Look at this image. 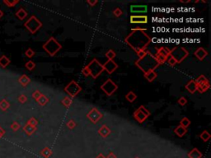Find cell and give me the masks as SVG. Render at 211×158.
I'll return each instance as SVG.
<instances>
[{
  "instance_id": "cell-8",
  "label": "cell",
  "mask_w": 211,
  "mask_h": 158,
  "mask_svg": "<svg viewBox=\"0 0 211 158\" xmlns=\"http://www.w3.org/2000/svg\"><path fill=\"white\" fill-rule=\"evenodd\" d=\"M25 25L32 33H35L38 29H40L42 26V23L34 16L30 18L29 21Z\"/></svg>"
},
{
  "instance_id": "cell-7",
  "label": "cell",
  "mask_w": 211,
  "mask_h": 158,
  "mask_svg": "<svg viewBox=\"0 0 211 158\" xmlns=\"http://www.w3.org/2000/svg\"><path fill=\"white\" fill-rule=\"evenodd\" d=\"M101 89L106 95L110 96L113 95L115 92L117 91L118 86L115 84L111 78H108L107 80L101 86Z\"/></svg>"
},
{
  "instance_id": "cell-34",
  "label": "cell",
  "mask_w": 211,
  "mask_h": 158,
  "mask_svg": "<svg viewBox=\"0 0 211 158\" xmlns=\"http://www.w3.org/2000/svg\"><path fill=\"white\" fill-rule=\"evenodd\" d=\"M148 52H149V50H147V49H143V50H140V51H139V52L136 53V54L138 55L139 60H140V59H142L143 57L145 56L147 54H148Z\"/></svg>"
},
{
  "instance_id": "cell-18",
  "label": "cell",
  "mask_w": 211,
  "mask_h": 158,
  "mask_svg": "<svg viewBox=\"0 0 211 158\" xmlns=\"http://www.w3.org/2000/svg\"><path fill=\"white\" fill-rule=\"evenodd\" d=\"M173 132H174V134H175L177 137H182L183 136H185L186 133H187V129H185L184 127L181 126V125L179 124L178 126L176 127L175 129L173 130Z\"/></svg>"
},
{
  "instance_id": "cell-21",
  "label": "cell",
  "mask_w": 211,
  "mask_h": 158,
  "mask_svg": "<svg viewBox=\"0 0 211 158\" xmlns=\"http://www.w3.org/2000/svg\"><path fill=\"white\" fill-rule=\"evenodd\" d=\"M210 88V82L207 83H204V84L201 85H197V89L196 91L200 92V93H204Z\"/></svg>"
},
{
  "instance_id": "cell-40",
  "label": "cell",
  "mask_w": 211,
  "mask_h": 158,
  "mask_svg": "<svg viewBox=\"0 0 211 158\" xmlns=\"http://www.w3.org/2000/svg\"><path fill=\"white\" fill-rule=\"evenodd\" d=\"M106 158H117V157H116V155L115 154L114 152L110 151V152H109V154L107 155V157Z\"/></svg>"
},
{
  "instance_id": "cell-4",
  "label": "cell",
  "mask_w": 211,
  "mask_h": 158,
  "mask_svg": "<svg viewBox=\"0 0 211 158\" xmlns=\"http://www.w3.org/2000/svg\"><path fill=\"white\" fill-rule=\"evenodd\" d=\"M87 67L88 68L90 76L93 77V79H97V77H99L101 74V73L104 71L102 64H101L97 59H93V60L87 65Z\"/></svg>"
},
{
  "instance_id": "cell-31",
  "label": "cell",
  "mask_w": 211,
  "mask_h": 158,
  "mask_svg": "<svg viewBox=\"0 0 211 158\" xmlns=\"http://www.w3.org/2000/svg\"><path fill=\"white\" fill-rule=\"evenodd\" d=\"M113 14L116 18H120V17H121L122 15H123V11L120 7H116V8H115L114 10H113Z\"/></svg>"
},
{
  "instance_id": "cell-19",
  "label": "cell",
  "mask_w": 211,
  "mask_h": 158,
  "mask_svg": "<svg viewBox=\"0 0 211 158\" xmlns=\"http://www.w3.org/2000/svg\"><path fill=\"white\" fill-rule=\"evenodd\" d=\"M187 156L189 158H202L203 154L201 153V151L198 148H195L191 151L188 152Z\"/></svg>"
},
{
  "instance_id": "cell-25",
  "label": "cell",
  "mask_w": 211,
  "mask_h": 158,
  "mask_svg": "<svg viewBox=\"0 0 211 158\" xmlns=\"http://www.w3.org/2000/svg\"><path fill=\"white\" fill-rule=\"evenodd\" d=\"M125 99H126L129 102L132 103V102L135 101L136 99H137V96H136V94L135 93V92H133V91H129V92L125 95Z\"/></svg>"
},
{
  "instance_id": "cell-33",
  "label": "cell",
  "mask_w": 211,
  "mask_h": 158,
  "mask_svg": "<svg viewBox=\"0 0 211 158\" xmlns=\"http://www.w3.org/2000/svg\"><path fill=\"white\" fill-rule=\"evenodd\" d=\"M177 103H178V105H180L181 106H184V105H186V103H187V99H186L185 96H181V97L178 99Z\"/></svg>"
},
{
  "instance_id": "cell-14",
  "label": "cell",
  "mask_w": 211,
  "mask_h": 158,
  "mask_svg": "<svg viewBox=\"0 0 211 158\" xmlns=\"http://www.w3.org/2000/svg\"><path fill=\"white\" fill-rule=\"evenodd\" d=\"M98 134H99L101 137L106 138V137H107L108 136L111 134V129H109V127L103 124V125L98 129Z\"/></svg>"
},
{
  "instance_id": "cell-16",
  "label": "cell",
  "mask_w": 211,
  "mask_h": 158,
  "mask_svg": "<svg viewBox=\"0 0 211 158\" xmlns=\"http://www.w3.org/2000/svg\"><path fill=\"white\" fill-rule=\"evenodd\" d=\"M185 88H186L187 91H189L190 93L194 94V93L196 91L197 89V85L196 83L195 80H190V81L188 82L186 84V86H185Z\"/></svg>"
},
{
  "instance_id": "cell-3",
  "label": "cell",
  "mask_w": 211,
  "mask_h": 158,
  "mask_svg": "<svg viewBox=\"0 0 211 158\" xmlns=\"http://www.w3.org/2000/svg\"><path fill=\"white\" fill-rule=\"evenodd\" d=\"M43 49L50 56H54L62 49V46L55 40V38L50 37L43 46Z\"/></svg>"
},
{
  "instance_id": "cell-15",
  "label": "cell",
  "mask_w": 211,
  "mask_h": 158,
  "mask_svg": "<svg viewBox=\"0 0 211 158\" xmlns=\"http://www.w3.org/2000/svg\"><path fill=\"white\" fill-rule=\"evenodd\" d=\"M143 77L149 82H154L156 79V77H157V74L155 72V70H150L144 73H143Z\"/></svg>"
},
{
  "instance_id": "cell-32",
  "label": "cell",
  "mask_w": 211,
  "mask_h": 158,
  "mask_svg": "<svg viewBox=\"0 0 211 158\" xmlns=\"http://www.w3.org/2000/svg\"><path fill=\"white\" fill-rule=\"evenodd\" d=\"M66 125H67V127H68L69 129H74V128L76 127V125H77V124H76L75 121L71 119V120H69L68 122L66 123Z\"/></svg>"
},
{
  "instance_id": "cell-28",
  "label": "cell",
  "mask_w": 211,
  "mask_h": 158,
  "mask_svg": "<svg viewBox=\"0 0 211 158\" xmlns=\"http://www.w3.org/2000/svg\"><path fill=\"white\" fill-rule=\"evenodd\" d=\"M115 56H116V54L113 49H109L107 52L106 53V57L108 60H113Z\"/></svg>"
},
{
  "instance_id": "cell-17",
  "label": "cell",
  "mask_w": 211,
  "mask_h": 158,
  "mask_svg": "<svg viewBox=\"0 0 211 158\" xmlns=\"http://www.w3.org/2000/svg\"><path fill=\"white\" fill-rule=\"evenodd\" d=\"M157 52L156 54L162 55V56H164L166 58H169L170 56V53H171V49H169L167 47H159V48H156Z\"/></svg>"
},
{
  "instance_id": "cell-9",
  "label": "cell",
  "mask_w": 211,
  "mask_h": 158,
  "mask_svg": "<svg viewBox=\"0 0 211 158\" xmlns=\"http://www.w3.org/2000/svg\"><path fill=\"white\" fill-rule=\"evenodd\" d=\"M102 117H103V115L97 108H93L87 114V118L93 123H97L99 120L102 119Z\"/></svg>"
},
{
  "instance_id": "cell-30",
  "label": "cell",
  "mask_w": 211,
  "mask_h": 158,
  "mask_svg": "<svg viewBox=\"0 0 211 158\" xmlns=\"http://www.w3.org/2000/svg\"><path fill=\"white\" fill-rule=\"evenodd\" d=\"M48 101H49V99L47 98L46 96H45L43 95H41V96L38 99V102H39V104L40 105H46Z\"/></svg>"
},
{
  "instance_id": "cell-1",
  "label": "cell",
  "mask_w": 211,
  "mask_h": 158,
  "mask_svg": "<svg viewBox=\"0 0 211 158\" xmlns=\"http://www.w3.org/2000/svg\"><path fill=\"white\" fill-rule=\"evenodd\" d=\"M146 29L135 28L132 29V32L125 39V42L130 46V48L135 53L140 50L146 49L150 44L151 38L147 35Z\"/></svg>"
},
{
  "instance_id": "cell-27",
  "label": "cell",
  "mask_w": 211,
  "mask_h": 158,
  "mask_svg": "<svg viewBox=\"0 0 211 158\" xmlns=\"http://www.w3.org/2000/svg\"><path fill=\"white\" fill-rule=\"evenodd\" d=\"M40 154L45 158H49L52 155V151L49 148H45L42 151H40Z\"/></svg>"
},
{
  "instance_id": "cell-42",
  "label": "cell",
  "mask_w": 211,
  "mask_h": 158,
  "mask_svg": "<svg viewBox=\"0 0 211 158\" xmlns=\"http://www.w3.org/2000/svg\"><path fill=\"white\" fill-rule=\"evenodd\" d=\"M96 158H106V157H105V156H104V155L102 154V153H100L99 155H97V157H96Z\"/></svg>"
},
{
  "instance_id": "cell-39",
  "label": "cell",
  "mask_w": 211,
  "mask_h": 158,
  "mask_svg": "<svg viewBox=\"0 0 211 158\" xmlns=\"http://www.w3.org/2000/svg\"><path fill=\"white\" fill-rule=\"evenodd\" d=\"M34 54H35V53H34V51H33V50H32L31 49H29L28 50L26 51V55H27L28 57H30V58H31V57H32Z\"/></svg>"
},
{
  "instance_id": "cell-26",
  "label": "cell",
  "mask_w": 211,
  "mask_h": 158,
  "mask_svg": "<svg viewBox=\"0 0 211 158\" xmlns=\"http://www.w3.org/2000/svg\"><path fill=\"white\" fill-rule=\"evenodd\" d=\"M180 125L184 127L185 129H187V128L190 125V120L187 117H184V118H182V119L181 120V121H180Z\"/></svg>"
},
{
  "instance_id": "cell-22",
  "label": "cell",
  "mask_w": 211,
  "mask_h": 158,
  "mask_svg": "<svg viewBox=\"0 0 211 158\" xmlns=\"http://www.w3.org/2000/svg\"><path fill=\"white\" fill-rule=\"evenodd\" d=\"M61 103H62V105H64L65 107L69 108V107L71 106L72 103H73V100H72L71 97H69V96H65V97H64L63 100L61 101Z\"/></svg>"
},
{
  "instance_id": "cell-10",
  "label": "cell",
  "mask_w": 211,
  "mask_h": 158,
  "mask_svg": "<svg viewBox=\"0 0 211 158\" xmlns=\"http://www.w3.org/2000/svg\"><path fill=\"white\" fill-rule=\"evenodd\" d=\"M102 66H103L104 70L108 74L113 73L118 68V65L114 60H107L104 64H102Z\"/></svg>"
},
{
  "instance_id": "cell-37",
  "label": "cell",
  "mask_w": 211,
  "mask_h": 158,
  "mask_svg": "<svg viewBox=\"0 0 211 158\" xmlns=\"http://www.w3.org/2000/svg\"><path fill=\"white\" fill-rule=\"evenodd\" d=\"M26 68H28L29 70H32L33 68H35V63L32 62V61H30V62H28L26 64Z\"/></svg>"
},
{
  "instance_id": "cell-6",
  "label": "cell",
  "mask_w": 211,
  "mask_h": 158,
  "mask_svg": "<svg viewBox=\"0 0 211 158\" xmlns=\"http://www.w3.org/2000/svg\"><path fill=\"white\" fill-rule=\"evenodd\" d=\"M65 91L69 96V97H75L82 91V87L75 81H71L65 87Z\"/></svg>"
},
{
  "instance_id": "cell-13",
  "label": "cell",
  "mask_w": 211,
  "mask_h": 158,
  "mask_svg": "<svg viewBox=\"0 0 211 158\" xmlns=\"http://www.w3.org/2000/svg\"><path fill=\"white\" fill-rule=\"evenodd\" d=\"M133 116H134L135 120L140 123H143L147 120L146 116L144 115L139 109H137L135 112L133 113Z\"/></svg>"
},
{
  "instance_id": "cell-24",
  "label": "cell",
  "mask_w": 211,
  "mask_h": 158,
  "mask_svg": "<svg viewBox=\"0 0 211 158\" xmlns=\"http://www.w3.org/2000/svg\"><path fill=\"white\" fill-rule=\"evenodd\" d=\"M195 82H196V85H201L209 82V80H208L207 77H205L204 75H200L195 80Z\"/></svg>"
},
{
  "instance_id": "cell-36",
  "label": "cell",
  "mask_w": 211,
  "mask_h": 158,
  "mask_svg": "<svg viewBox=\"0 0 211 158\" xmlns=\"http://www.w3.org/2000/svg\"><path fill=\"white\" fill-rule=\"evenodd\" d=\"M82 73L84 77H89L90 73H89V70H88V68L87 67V66L83 68L82 69Z\"/></svg>"
},
{
  "instance_id": "cell-29",
  "label": "cell",
  "mask_w": 211,
  "mask_h": 158,
  "mask_svg": "<svg viewBox=\"0 0 211 158\" xmlns=\"http://www.w3.org/2000/svg\"><path fill=\"white\" fill-rule=\"evenodd\" d=\"M138 109H140V111H141V112L143 113V115H144L146 116L147 118L150 116L151 113L149 112V109H147L146 108H145V107L143 106V105H140V107H139V108H138Z\"/></svg>"
},
{
  "instance_id": "cell-35",
  "label": "cell",
  "mask_w": 211,
  "mask_h": 158,
  "mask_svg": "<svg viewBox=\"0 0 211 158\" xmlns=\"http://www.w3.org/2000/svg\"><path fill=\"white\" fill-rule=\"evenodd\" d=\"M167 61H168V64H169V65H170L171 67H174L176 64L177 63H176V60H174V59H173V58H172V56H169V58H168Z\"/></svg>"
},
{
  "instance_id": "cell-5",
  "label": "cell",
  "mask_w": 211,
  "mask_h": 158,
  "mask_svg": "<svg viewBox=\"0 0 211 158\" xmlns=\"http://www.w3.org/2000/svg\"><path fill=\"white\" fill-rule=\"evenodd\" d=\"M189 55L188 50L185 47H174L171 49L170 56H172L176 61L177 63H181L183 60H185Z\"/></svg>"
},
{
  "instance_id": "cell-23",
  "label": "cell",
  "mask_w": 211,
  "mask_h": 158,
  "mask_svg": "<svg viewBox=\"0 0 211 158\" xmlns=\"http://www.w3.org/2000/svg\"><path fill=\"white\" fill-rule=\"evenodd\" d=\"M210 134L208 132L207 130H204V131L200 134V138L203 141V142H208V141L210 139Z\"/></svg>"
},
{
  "instance_id": "cell-38",
  "label": "cell",
  "mask_w": 211,
  "mask_h": 158,
  "mask_svg": "<svg viewBox=\"0 0 211 158\" xmlns=\"http://www.w3.org/2000/svg\"><path fill=\"white\" fill-rule=\"evenodd\" d=\"M87 3L89 4L91 7H94L98 3V1H97V0H87Z\"/></svg>"
},
{
  "instance_id": "cell-12",
  "label": "cell",
  "mask_w": 211,
  "mask_h": 158,
  "mask_svg": "<svg viewBox=\"0 0 211 158\" xmlns=\"http://www.w3.org/2000/svg\"><path fill=\"white\" fill-rule=\"evenodd\" d=\"M194 55L196 57L198 60L200 61L204 60V58L208 55V52L206 49H204L203 47H200L195 51L194 53Z\"/></svg>"
},
{
  "instance_id": "cell-41",
  "label": "cell",
  "mask_w": 211,
  "mask_h": 158,
  "mask_svg": "<svg viewBox=\"0 0 211 158\" xmlns=\"http://www.w3.org/2000/svg\"><path fill=\"white\" fill-rule=\"evenodd\" d=\"M41 96V94H40V91H36V93H35V95H34V97L36 98V100H37L38 101V99L40 98Z\"/></svg>"
},
{
  "instance_id": "cell-43",
  "label": "cell",
  "mask_w": 211,
  "mask_h": 158,
  "mask_svg": "<svg viewBox=\"0 0 211 158\" xmlns=\"http://www.w3.org/2000/svg\"><path fill=\"white\" fill-rule=\"evenodd\" d=\"M135 158H140V157H135Z\"/></svg>"
},
{
  "instance_id": "cell-20",
  "label": "cell",
  "mask_w": 211,
  "mask_h": 158,
  "mask_svg": "<svg viewBox=\"0 0 211 158\" xmlns=\"http://www.w3.org/2000/svg\"><path fill=\"white\" fill-rule=\"evenodd\" d=\"M132 12H145L147 11V6L145 5H133L130 7Z\"/></svg>"
},
{
  "instance_id": "cell-11",
  "label": "cell",
  "mask_w": 211,
  "mask_h": 158,
  "mask_svg": "<svg viewBox=\"0 0 211 158\" xmlns=\"http://www.w3.org/2000/svg\"><path fill=\"white\" fill-rule=\"evenodd\" d=\"M148 22V17L145 15H132L130 16V23L133 24H145Z\"/></svg>"
},
{
  "instance_id": "cell-2",
  "label": "cell",
  "mask_w": 211,
  "mask_h": 158,
  "mask_svg": "<svg viewBox=\"0 0 211 158\" xmlns=\"http://www.w3.org/2000/svg\"><path fill=\"white\" fill-rule=\"evenodd\" d=\"M135 65L143 72V73L148 71L155 70V68H157L159 66L156 59L154 58V55L152 54L150 51H149L146 55L143 57L142 59L137 60L135 62Z\"/></svg>"
}]
</instances>
